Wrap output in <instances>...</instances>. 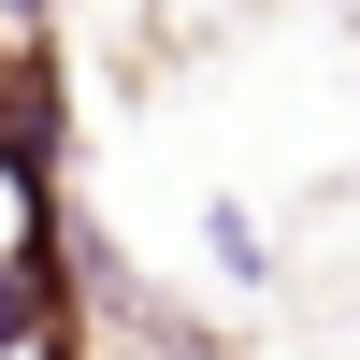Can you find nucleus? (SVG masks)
Instances as JSON below:
<instances>
[{
  "label": "nucleus",
  "instance_id": "obj_1",
  "mask_svg": "<svg viewBox=\"0 0 360 360\" xmlns=\"http://www.w3.org/2000/svg\"><path fill=\"white\" fill-rule=\"evenodd\" d=\"M15 332H29V288H15V274H0V346H15Z\"/></svg>",
  "mask_w": 360,
  "mask_h": 360
}]
</instances>
